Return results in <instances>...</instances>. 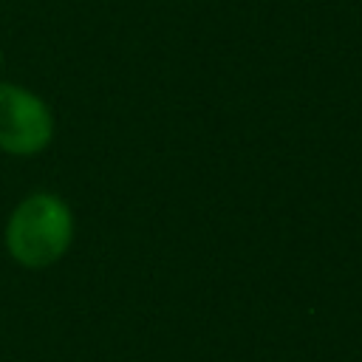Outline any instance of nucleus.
<instances>
[{"mask_svg":"<svg viewBox=\"0 0 362 362\" xmlns=\"http://www.w3.org/2000/svg\"><path fill=\"white\" fill-rule=\"evenodd\" d=\"M71 240L74 215L68 204L51 192H34L20 201L6 223V249L28 269L57 263L68 252Z\"/></svg>","mask_w":362,"mask_h":362,"instance_id":"obj_1","label":"nucleus"},{"mask_svg":"<svg viewBox=\"0 0 362 362\" xmlns=\"http://www.w3.org/2000/svg\"><path fill=\"white\" fill-rule=\"evenodd\" d=\"M54 116L48 105L20 85H0V150L34 156L48 147Z\"/></svg>","mask_w":362,"mask_h":362,"instance_id":"obj_2","label":"nucleus"},{"mask_svg":"<svg viewBox=\"0 0 362 362\" xmlns=\"http://www.w3.org/2000/svg\"><path fill=\"white\" fill-rule=\"evenodd\" d=\"M0 65H3V51H0Z\"/></svg>","mask_w":362,"mask_h":362,"instance_id":"obj_3","label":"nucleus"}]
</instances>
